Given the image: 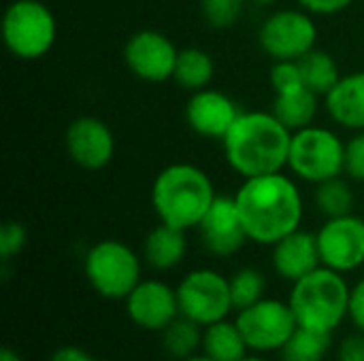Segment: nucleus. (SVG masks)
<instances>
[{"label": "nucleus", "instance_id": "nucleus-1", "mask_svg": "<svg viewBox=\"0 0 364 361\" xmlns=\"http://www.w3.org/2000/svg\"><path fill=\"white\" fill-rule=\"evenodd\" d=\"M232 198L247 238L256 245L273 247L301 228L303 196L296 183L284 172L243 179Z\"/></svg>", "mask_w": 364, "mask_h": 361}, {"label": "nucleus", "instance_id": "nucleus-2", "mask_svg": "<svg viewBox=\"0 0 364 361\" xmlns=\"http://www.w3.org/2000/svg\"><path fill=\"white\" fill-rule=\"evenodd\" d=\"M292 132L271 111H241L222 138L228 166L243 179L288 168Z\"/></svg>", "mask_w": 364, "mask_h": 361}, {"label": "nucleus", "instance_id": "nucleus-3", "mask_svg": "<svg viewBox=\"0 0 364 361\" xmlns=\"http://www.w3.org/2000/svg\"><path fill=\"white\" fill-rule=\"evenodd\" d=\"M209 174L194 164H171L151 185V206L160 223L196 230L215 200Z\"/></svg>", "mask_w": 364, "mask_h": 361}, {"label": "nucleus", "instance_id": "nucleus-4", "mask_svg": "<svg viewBox=\"0 0 364 361\" xmlns=\"http://www.w3.org/2000/svg\"><path fill=\"white\" fill-rule=\"evenodd\" d=\"M350 289L346 277L326 266L292 283L288 304L299 328L335 334L348 319Z\"/></svg>", "mask_w": 364, "mask_h": 361}, {"label": "nucleus", "instance_id": "nucleus-5", "mask_svg": "<svg viewBox=\"0 0 364 361\" xmlns=\"http://www.w3.org/2000/svg\"><path fill=\"white\" fill-rule=\"evenodd\" d=\"M141 257L136 251L115 238L94 243L83 257V274L90 287L105 300H126L141 283Z\"/></svg>", "mask_w": 364, "mask_h": 361}, {"label": "nucleus", "instance_id": "nucleus-6", "mask_svg": "<svg viewBox=\"0 0 364 361\" xmlns=\"http://www.w3.org/2000/svg\"><path fill=\"white\" fill-rule=\"evenodd\" d=\"M58 34L51 9L41 0H13L2 15V40L19 60L45 57Z\"/></svg>", "mask_w": 364, "mask_h": 361}, {"label": "nucleus", "instance_id": "nucleus-7", "mask_svg": "<svg viewBox=\"0 0 364 361\" xmlns=\"http://www.w3.org/2000/svg\"><path fill=\"white\" fill-rule=\"evenodd\" d=\"M288 170L314 185L346 172V143L328 128L307 126L292 132Z\"/></svg>", "mask_w": 364, "mask_h": 361}, {"label": "nucleus", "instance_id": "nucleus-8", "mask_svg": "<svg viewBox=\"0 0 364 361\" xmlns=\"http://www.w3.org/2000/svg\"><path fill=\"white\" fill-rule=\"evenodd\" d=\"M250 353L271 355L279 353L290 336L299 330L296 317L288 300L262 298L256 304L237 311L235 317Z\"/></svg>", "mask_w": 364, "mask_h": 361}, {"label": "nucleus", "instance_id": "nucleus-9", "mask_svg": "<svg viewBox=\"0 0 364 361\" xmlns=\"http://www.w3.org/2000/svg\"><path fill=\"white\" fill-rule=\"evenodd\" d=\"M175 289L179 313L203 328L228 319L235 311L230 281L213 268H196L188 272Z\"/></svg>", "mask_w": 364, "mask_h": 361}, {"label": "nucleus", "instance_id": "nucleus-10", "mask_svg": "<svg viewBox=\"0 0 364 361\" xmlns=\"http://www.w3.org/2000/svg\"><path fill=\"white\" fill-rule=\"evenodd\" d=\"M318 26L311 13L299 9H279L258 28V45L273 62H296L316 47Z\"/></svg>", "mask_w": 364, "mask_h": 361}, {"label": "nucleus", "instance_id": "nucleus-11", "mask_svg": "<svg viewBox=\"0 0 364 361\" xmlns=\"http://www.w3.org/2000/svg\"><path fill=\"white\" fill-rule=\"evenodd\" d=\"M322 266L348 274L364 266V219L350 213L331 217L316 232Z\"/></svg>", "mask_w": 364, "mask_h": 361}, {"label": "nucleus", "instance_id": "nucleus-12", "mask_svg": "<svg viewBox=\"0 0 364 361\" xmlns=\"http://www.w3.org/2000/svg\"><path fill=\"white\" fill-rule=\"evenodd\" d=\"M179 49L158 30H139L124 45V62L128 70L147 83L173 79Z\"/></svg>", "mask_w": 364, "mask_h": 361}, {"label": "nucleus", "instance_id": "nucleus-13", "mask_svg": "<svg viewBox=\"0 0 364 361\" xmlns=\"http://www.w3.org/2000/svg\"><path fill=\"white\" fill-rule=\"evenodd\" d=\"M124 309L139 330L156 334L181 315L177 289L162 279H141V283L126 296Z\"/></svg>", "mask_w": 364, "mask_h": 361}, {"label": "nucleus", "instance_id": "nucleus-14", "mask_svg": "<svg viewBox=\"0 0 364 361\" xmlns=\"http://www.w3.org/2000/svg\"><path fill=\"white\" fill-rule=\"evenodd\" d=\"M68 157L83 170H102L115 155V136L111 128L94 115L73 119L64 134Z\"/></svg>", "mask_w": 364, "mask_h": 361}, {"label": "nucleus", "instance_id": "nucleus-15", "mask_svg": "<svg viewBox=\"0 0 364 361\" xmlns=\"http://www.w3.org/2000/svg\"><path fill=\"white\" fill-rule=\"evenodd\" d=\"M196 230L200 234L205 251L213 257H232L250 240L239 217L237 202L228 196H218L213 200L211 209L207 211Z\"/></svg>", "mask_w": 364, "mask_h": 361}, {"label": "nucleus", "instance_id": "nucleus-16", "mask_svg": "<svg viewBox=\"0 0 364 361\" xmlns=\"http://www.w3.org/2000/svg\"><path fill=\"white\" fill-rule=\"evenodd\" d=\"M239 115V104L224 91L211 87L194 91L186 104V121L190 130L203 138L222 140Z\"/></svg>", "mask_w": 364, "mask_h": 361}, {"label": "nucleus", "instance_id": "nucleus-17", "mask_svg": "<svg viewBox=\"0 0 364 361\" xmlns=\"http://www.w3.org/2000/svg\"><path fill=\"white\" fill-rule=\"evenodd\" d=\"M271 249H273L271 253L273 270L277 272L279 279L288 283H296L299 279L307 277L309 272L322 266L318 236L314 232H305L299 228L292 234L277 240Z\"/></svg>", "mask_w": 364, "mask_h": 361}, {"label": "nucleus", "instance_id": "nucleus-18", "mask_svg": "<svg viewBox=\"0 0 364 361\" xmlns=\"http://www.w3.org/2000/svg\"><path fill=\"white\" fill-rule=\"evenodd\" d=\"M328 117L348 130H364V70L341 74L335 87L324 96Z\"/></svg>", "mask_w": 364, "mask_h": 361}, {"label": "nucleus", "instance_id": "nucleus-19", "mask_svg": "<svg viewBox=\"0 0 364 361\" xmlns=\"http://www.w3.org/2000/svg\"><path fill=\"white\" fill-rule=\"evenodd\" d=\"M188 253V240H186V230L158 223L149 234L145 236L143 243V260L149 268L158 272H168L175 270Z\"/></svg>", "mask_w": 364, "mask_h": 361}, {"label": "nucleus", "instance_id": "nucleus-20", "mask_svg": "<svg viewBox=\"0 0 364 361\" xmlns=\"http://www.w3.org/2000/svg\"><path fill=\"white\" fill-rule=\"evenodd\" d=\"M318 94H314L307 87H296L290 91L275 94L271 113L290 130H303L314 123L316 113H318Z\"/></svg>", "mask_w": 364, "mask_h": 361}, {"label": "nucleus", "instance_id": "nucleus-21", "mask_svg": "<svg viewBox=\"0 0 364 361\" xmlns=\"http://www.w3.org/2000/svg\"><path fill=\"white\" fill-rule=\"evenodd\" d=\"M213 361H241L250 355L247 343L237 321L222 319L203 330V351Z\"/></svg>", "mask_w": 364, "mask_h": 361}, {"label": "nucleus", "instance_id": "nucleus-22", "mask_svg": "<svg viewBox=\"0 0 364 361\" xmlns=\"http://www.w3.org/2000/svg\"><path fill=\"white\" fill-rule=\"evenodd\" d=\"M215 72V64L213 57L200 49V47H186L179 49L177 53V62H175V72H173V81L186 89V91H198L209 87L211 79Z\"/></svg>", "mask_w": 364, "mask_h": 361}, {"label": "nucleus", "instance_id": "nucleus-23", "mask_svg": "<svg viewBox=\"0 0 364 361\" xmlns=\"http://www.w3.org/2000/svg\"><path fill=\"white\" fill-rule=\"evenodd\" d=\"M203 326L179 315L171 326L160 332V347L166 357L175 361L188 360L203 351Z\"/></svg>", "mask_w": 364, "mask_h": 361}, {"label": "nucleus", "instance_id": "nucleus-24", "mask_svg": "<svg viewBox=\"0 0 364 361\" xmlns=\"http://www.w3.org/2000/svg\"><path fill=\"white\" fill-rule=\"evenodd\" d=\"M296 64H299L305 87L318 96H326L335 87V83L341 79V70H339L335 57L324 49L314 47L309 53H305L301 60H296Z\"/></svg>", "mask_w": 364, "mask_h": 361}, {"label": "nucleus", "instance_id": "nucleus-25", "mask_svg": "<svg viewBox=\"0 0 364 361\" xmlns=\"http://www.w3.org/2000/svg\"><path fill=\"white\" fill-rule=\"evenodd\" d=\"M333 347V334L299 328L279 351V361H324Z\"/></svg>", "mask_w": 364, "mask_h": 361}, {"label": "nucleus", "instance_id": "nucleus-26", "mask_svg": "<svg viewBox=\"0 0 364 361\" xmlns=\"http://www.w3.org/2000/svg\"><path fill=\"white\" fill-rule=\"evenodd\" d=\"M314 202L326 219L350 215L354 211V191L348 181L335 177L316 185Z\"/></svg>", "mask_w": 364, "mask_h": 361}, {"label": "nucleus", "instance_id": "nucleus-27", "mask_svg": "<svg viewBox=\"0 0 364 361\" xmlns=\"http://www.w3.org/2000/svg\"><path fill=\"white\" fill-rule=\"evenodd\" d=\"M228 281H230V296H232L235 313L256 304L267 294V279L256 268H250V266L239 268L232 277H228Z\"/></svg>", "mask_w": 364, "mask_h": 361}, {"label": "nucleus", "instance_id": "nucleus-28", "mask_svg": "<svg viewBox=\"0 0 364 361\" xmlns=\"http://www.w3.org/2000/svg\"><path fill=\"white\" fill-rule=\"evenodd\" d=\"M245 0H200V13L207 26L215 30H226L239 21L243 15Z\"/></svg>", "mask_w": 364, "mask_h": 361}, {"label": "nucleus", "instance_id": "nucleus-29", "mask_svg": "<svg viewBox=\"0 0 364 361\" xmlns=\"http://www.w3.org/2000/svg\"><path fill=\"white\" fill-rule=\"evenodd\" d=\"M28 245V230L19 221H4L0 228V260L9 264Z\"/></svg>", "mask_w": 364, "mask_h": 361}, {"label": "nucleus", "instance_id": "nucleus-30", "mask_svg": "<svg viewBox=\"0 0 364 361\" xmlns=\"http://www.w3.org/2000/svg\"><path fill=\"white\" fill-rule=\"evenodd\" d=\"M269 81H271V87H273L275 94L290 91V89H296V87H305L296 62H275L273 68H271Z\"/></svg>", "mask_w": 364, "mask_h": 361}, {"label": "nucleus", "instance_id": "nucleus-31", "mask_svg": "<svg viewBox=\"0 0 364 361\" xmlns=\"http://www.w3.org/2000/svg\"><path fill=\"white\" fill-rule=\"evenodd\" d=\"M346 172L350 179L364 183V130L346 143Z\"/></svg>", "mask_w": 364, "mask_h": 361}, {"label": "nucleus", "instance_id": "nucleus-32", "mask_svg": "<svg viewBox=\"0 0 364 361\" xmlns=\"http://www.w3.org/2000/svg\"><path fill=\"white\" fill-rule=\"evenodd\" d=\"M348 319L352 321L356 332H363L364 334V277L358 279V283H354L352 289H350Z\"/></svg>", "mask_w": 364, "mask_h": 361}, {"label": "nucleus", "instance_id": "nucleus-33", "mask_svg": "<svg viewBox=\"0 0 364 361\" xmlns=\"http://www.w3.org/2000/svg\"><path fill=\"white\" fill-rule=\"evenodd\" d=\"M352 2L354 0H296V4L311 15H337Z\"/></svg>", "mask_w": 364, "mask_h": 361}, {"label": "nucleus", "instance_id": "nucleus-34", "mask_svg": "<svg viewBox=\"0 0 364 361\" xmlns=\"http://www.w3.org/2000/svg\"><path fill=\"white\" fill-rule=\"evenodd\" d=\"M337 361H364V334L356 332L341 340L337 347Z\"/></svg>", "mask_w": 364, "mask_h": 361}, {"label": "nucleus", "instance_id": "nucleus-35", "mask_svg": "<svg viewBox=\"0 0 364 361\" xmlns=\"http://www.w3.org/2000/svg\"><path fill=\"white\" fill-rule=\"evenodd\" d=\"M49 361H94V357L77 345H64L51 353Z\"/></svg>", "mask_w": 364, "mask_h": 361}, {"label": "nucleus", "instance_id": "nucleus-36", "mask_svg": "<svg viewBox=\"0 0 364 361\" xmlns=\"http://www.w3.org/2000/svg\"><path fill=\"white\" fill-rule=\"evenodd\" d=\"M0 361H23V360H21V355H19L17 351H13L11 347H4V349L0 351Z\"/></svg>", "mask_w": 364, "mask_h": 361}, {"label": "nucleus", "instance_id": "nucleus-37", "mask_svg": "<svg viewBox=\"0 0 364 361\" xmlns=\"http://www.w3.org/2000/svg\"><path fill=\"white\" fill-rule=\"evenodd\" d=\"M241 361H273V360H269L267 355H260V353H250V355H245Z\"/></svg>", "mask_w": 364, "mask_h": 361}, {"label": "nucleus", "instance_id": "nucleus-38", "mask_svg": "<svg viewBox=\"0 0 364 361\" xmlns=\"http://www.w3.org/2000/svg\"><path fill=\"white\" fill-rule=\"evenodd\" d=\"M181 361H213V360H209L205 353H196V355H192V357H188V360H181Z\"/></svg>", "mask_w": 364, "mask_h": 361}, {"label": "nucleus", "instance_id": "nucleus-39", "mask_svg": "<svg viewBox=\"0 0 364 361\" xmlns=\"http://www.w3.org/2000/svg\"><path fill=\"white\" fill-rule=\"evenodd\" d=\"M252 2H256V4H262V6H267V4H273V2H277V0H252Z\"/></svg>", "mask_w": 364, "mask_h": 361}, {"label": "nucleus", "instance_id": "nucleus-40", "mask_svg": "<svg viewBox=\"0 0 364 361\" xmlns=\"http://www.w3.org/2000/svg\"><path fill=\"white\" fill-rule=\"evenodd\" d=\"M94 361H113V360H105V357H102V360H94Z\"/></svg>", "mask_w": 364, "mask_h": 361}]
</instances>
